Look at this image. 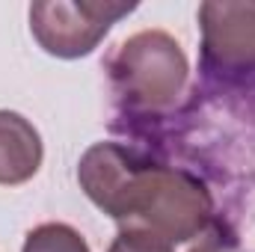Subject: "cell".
<instances>
[{"label":"cell","instance_id":"cell-1","mask_svg":"<svg viewBox=\"0 0 255 252\" xmlns=\"http://www.w3.org/2000/svg\"><path fill=\"white\" fill-rule=\"evenodd\" d=\"M83 193L122 229L151 232L166 244L199 238L214 214L211 193L199 178L154 163L119 142H95L77 166Z\"/></svg>","mask_w":255,"mask_h":252},{"label":"cell","instance_id":"cell-2","mask_svg":"<svg viewBox=\"0 0 255 252\" xmlns=\"http://www.w3.org/2000/svg\"><path fill=\"white\" fill-rule=\"evenodd\" d=\"M187 71L181 45L163 30H142L130 36L110 63V77L119 95L142 110L169 107L181 95Z\"/></svg>","mask_w":255,"mask_h":252},{"label":"cell","instance_id":"cell-3","mask_svg":"<svg viewBox=\"0 0 255 252\" xmlns=\"http://www.w3.org/2000/svg\"><path fill=\"white\" fill-rule=\"evenodd\" d=\"M133 9L136 3L113 0H42L30 6V30L51 57L77 60L92 54L110 27Z\"/></svg>","mask_w":255,"mask_h":252},{"label":"cell","instance_id":"cell-4","mask_svg":"<svg viewBox=\"0 0 255 252\" xmlns=\"http://www.w3.org/2000/svg\"><path fill=\"white\" fill-rule=\"evenodd\" d=\"M202 60L208 68H255V3H202Z\"/></svg>","mask_w":255,"mask_h":252},{"label":"cell","instance_id":"cell-5","mask_svg":"<svg viewBox=\"0 0 255 252\" xmlns=\"http://www.w3.org/2000/svg\"><path fill=\"white\" fill-rule=\"evenodd\" d=\"M45 148L39 130L21 113L0 110V184H24L42 166Z\"/></svg>","mask_w":255,"mask_h":252},{"label":"cell","instance_id":"cell-6","mask_svg":"<svg viewBox=\"0 0 255 252\" xmlns=\"http://www.w3.org/2000/svg\"><path fill=\"white\" fill-rule=\"evenodd\" d=\"M21 252H92L89 244L83 241V235L65 223H42L36 226Z\"/></svg>","mask_w":255,"mask_h":252},{"label":"cell","instance_id":"cell-7","mask_svg":"<svg viewBox=\"0 0 255 252\" xmlns=\"http://www.w3.org/2000/svg\"><path fill=\"white\" fill-rule=\"evenodd\" d=\"M107 252H172V244L154 238L151 232H139V229H122L119 238L113 241V247Z\"/></svg>","mask_w":255,"mask_h":252},{"label":"cell","instance_id":"cell-8","mask_svg":"<svg viewBox=\"0 0 255 252\" xmlns=\"http://www.w3.org/2000/svg\"><path fill=\"white\" fill-rule=\"evenodd\" d=\"M190 252H232V250L223 244V238H220V235H205V238H202V244H196Z\"/></svg>","mask_w":255,"mask_h":252}]
</instances>
